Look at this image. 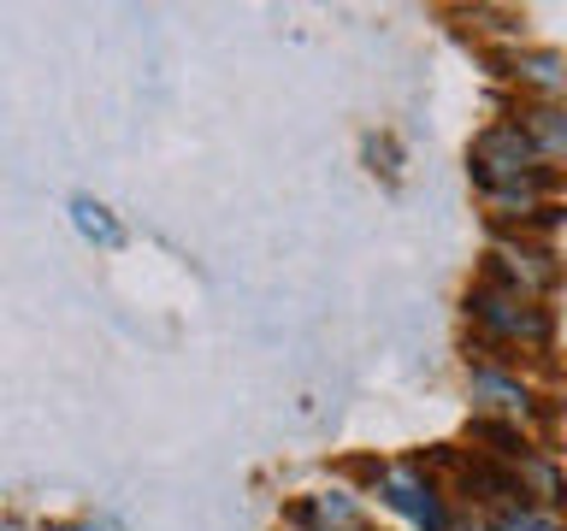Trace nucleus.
Returning <instances> with one entry per match:
<instances>
[{
    "instance_id": "nucleus-4",
    "label": "nucleus",
    "mask_w": 567,
    "mask_h": 531,
    "mask_svg": "<svg viewBox=\"0 0 567 531\" xmlns=\"http://www.w3.org/2000/svg\"><path fill=\"white\" fill-rule=\"evenodd\" d=\"M372 485H379L384 502L396 508V513H408L420 531H450V513H443V496H437L432 478H420V472H408V467H384Z\"/></svg>"
},
{
    "instance_id": "nucleus-5",
    "label": "nucleus",
    "mask_w": 567,
    "mask_h": 531,
    "mask_svg": "<svg viewBox=\"0 0 567 531\" xmlns=\"http://www.w3.org/2000/svg\"><path fill=\"white\" fill-rule=\"evenodd\" d=\"M290 520L313 525V531H361L367 513H361V502H354L349 490H313V496H301V502L290 508Z\"/></svg>"
},
{
    "instance_id": "nucleus-10",
    "label": "nucleus",
    "mask_w": 567,
    "mask_h": 531,
    "mask_svg": "<svg viewBox=\"0 0 567 531\" xmlns=\"http://www.w3.org/2000/svg\"><path fill=\"white\" fill-rule=\"evenodd\" d=\"M485 531H567V525L556 520V513H544V508H526V502H520V508H503Z\"/></svg>"
},
{
    "instance_id": "nucleus-2",
    "label": "nucleus",
    "mask_w": 567,
    "mask_h": 531,
    "mask_svg": "<svg viewBox=\"0 0 567 531\" xmlns=\"http://www.w3.org/2000/svg\"><path fill=\"white\" fill-rule=\"evenodd\" d=\"M467 313L485 336H496V343H549V313L532 295L503 290V283L467 290Z\"/></svg>"
},
{
    "instance_id": "nucleus-7",
    "label": "nucleus",
    "mask_w": 567,
    "mask_h": 531,
    "mask_svg": "<svg viewBox=\"0 0 567 531\" xmlns=\"http://www.w3.org/2000/svg\"><path fill=\"white\" fill-rule=\"evenodd\" d=\"M71 225H78V237L101 242V248H118L124 242V225L95 201V195H71Z\"/></svg>"
},
{
    "instance_id": "nucleus-1",
    "label": "nucleus",
    "mask_w": 567,
    "mask_h": 531,
    "mask_svg": "<svg viewBox=\"0 0 567 531\" xmlns=\"http://www.w3.org/2000/svg\"><path fill=\"white\" fill-rule=\"evenodd\" d=\"M467 166H473V184L485 189L496 207H508V212H544L538 207L544 159H538V148L526 142V131L514 118L508 124H491V131L473 142Z\"/></svg>"
},
{
    "instance_id": "nucleus-3",
    "label": "nucleus",
    "mask_w": 567,
    "mask_h": 531,
    "mask_svg": "<svg viewBox=\"0 0 567 531\" xmlns=\"http://www.w3.org/2000/svg\"><path fill=\"white\" fill-rule=\"evenodd\" d=\"M561 266L544 254V248H526V242H496L491 248V283H503L514 295H532L538 301L544 290H556Z\"/></svg>"
},
{
    "instance_id": "nucleus-6",
    "label": "nucleus",
    "mask_w": 567,
    "mask_h": 531,
    "mask_svg": "<svg viewBox=\"0 0 567 531\" xmlns=\"http://www.w3.org/2000/svg\"><path fill=\"white\" fill-rule=\"evenodd\" d=\"M514 124L526 131V142L538 148V159H567V106L556 101H532L514 113Z\"/></svg>"
},
{
    "instance_id": "nucleus-9",
    "label": "nucleus",
    "mask_w": 567,
    "mask_h": 531,
    "mask_svg": "<svg viewBox=\"0 0 567 531\" xmlns=\"http://www.w3.org/2000/svg\"><path fill=\"white\" fill-rule=\"evenodd\" d=\"M473 396H485L503 414H526V389L514 378H503V372H473Z\"/></svg>"
},
{
    "instance_id": "nucleus-8",
    "label": "nucleus",
    "mask_w": 567,
    "mask_h": 531,
    "mask_svg": "<svg viewBox=\"0 0 567 531\" xmlns=\"http://www.w3.org/2000/svg\"><path fill=\"white\" fill-rule=\"evenodd\" d=\"M514 77H526L532 88H544V95H561L567 88V60L561 53H514Z\"/></svg>"
}]
</instances>
